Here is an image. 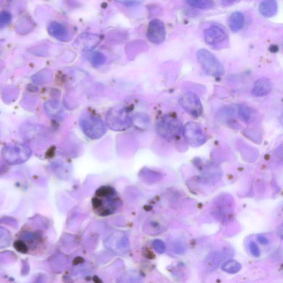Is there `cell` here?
<instances>
[{"label": "cell", "instance_id": "obj_1", "mask_svg": "<svg viewBox=\"0 0 283 283\" xmlns=\"http://www.w3.org/2000/svg\"><path fill=\"white\" fill-rule=\"evenodd\" d=\"M13 246L16 251L33 256L45 255L48 248L46 232L35 224H27L14 236Z\"/></svg>", "mask_w": 283, "mask_h": 283}, {"label": "cell", "instance_id": "obj_10", "mask_svg": "<svg viewBox=\"0 0 283 283\" xmlns=\"http://www.w3.org/2000/svg\"><path fill=\"white\" fill-rule=\"evenodd\" d=\"M204 35L205 42L211 46L222 45L228 40L226 32L223 28L218 26H212L206 28Z\"/></svg>", "mask_w": 283, "mask_h": 283}, {"label": "cell", "instance_id": "obj_29", "mask_svg": "<svg viewBox=\"0 0 283 283\" xmlns=\"http://www.w3.org/2000/svg\"><path fill=\"white\" fill-rule=\"evenodd\" d=\"M281 122L283 126V112L282 113L281 117Z\"/></svg>", "mask_w": 283, "mask_h": 283}, {"label": "cell", "instance_id": "obj_16", "mask_svg": "<svg viewBox=\"0 0 283 283\" xmlns=\"http://www.w3.org/2000/svg\"><path fill=\"white\" fill-rule=\"evenodd\" d=\"M238 113L239 117L242 121L246 123L251 121L253 118V112L250 108L246 105H239Z\"/></svg>", "mask_w": 283, "mask_h": 283}, {"label": "cell", "instance_id": "obj_11", "mask_svg": "<svg viewBox=\"0 0 283 283\" xmlns=\"http://www.w3.org/2000/svg\"><path fill=\"white\" fill-rule=\"evenodd\" d=\"M31 149L25 144H10L4 147L2 153L5 157H27L31 154Z\"/></svg>", "mask_w": 283, "mask_h": 283}, {"label": "cell", "instance_id": "obj_13", "mask_svg": "<svg viewBox=\"0 0 283 283\" xmlns=\"http://www.w3.org/2000/svg\"><path fill=\"white\" fill-rule=\"evenodd\" d=\"M259 11L265 17L275 16L278 12L276 0H263L259 6Z\"/></svg>", "mask_w": 283, "mask_h": 283}, {"label": "cell", "instance_id": "obj_26", "mask_svg": "<svg viewBox=\"0 0 283 283\" xmlns=\"http://www.w3.org/2000/svg\"><path fill=\"white\" fill-rule=\"evenodd\" d=\"M10 17L8 13L4 12L1 14V23H7L10 20Z\"/></svg>", "mask_w": 283, "mask_h": 283}, {"label": "cell", "instance_id": "obj_17", "mask_svg": "<svg viewBox=\"0 0 283 283\" xmlns=\"http://www.w3.org/2000/svg\"><path fill=\"white\" fill-rule=\"evenodd\" d=\"M242 266L239 262L230 260L224 263L222 269L225 272L230 273V274H235L241 270Z\"/></svg>", "mask_w": 283, "mask_h": 283}, {"label": "cell", "instance_id": "obj_5", "mask_svg": "<svg viewBox=\"0 0 283 283\" xmlns=\"http://www.w3.org/2000/svg\"><path fill=\"white\" fill-rule=\"evenodd\" d=\"M199 64L206 74L214 77H219L224 74V68L212 53L207 50L200 49L196 54Z\"/></svg>", "mask_w": 283, "mask_h": 283}, {"label": "cell", "instance_id": "obj_28", "mask_svg": "<svg viewBox=\"0 0 283 283\" xmlns=\"http://www.w3.org/2000/svg\"><path fill=\"white\" fill-rule=\"evenodd\" d=\"M278 234H279L280 237L283 240V224L281 225L279 229H278Z\"/></svg>", "mask_w": 283, "mask_h": 283}, {"label": "cell", "instance_id": "obj_25", "mask_svg": "<svg viewBox=\"0 0 283 283\" xmlns=\"http://www.w3.org/2000/svg\"><path fill=\"white\" fill-rule=\"evenodd\" d=\"M257 240L259 242L262 244H267L268 243V239L262 234L258 235L257 236Z\"/></svg>", "mask_w": 283, "mask_h": 283}, {"label": "cell", "instance_id": "obj_12", "mask_svg": "<svg viewBox=\"0 0 283 283\" xmlns=\"http://www.w3.org/2000/svg\"><path fill=\"white\" fill-rule=\"evenodd\" d=\"M272 84L270 79L261 78L258 79L254 84L252 94L254 97H262L271 92Z\"/></svg>", "mask_w": 283, "mask_h": 283}, {"label": "cell", "instance_id": "obj_24", "mask_svg": "<svg viewBox=\"0 0 283 283\" xmlns=\"http://www.w3.org/2000/svg\"><path fill=\"white\" fill-rule=\"evenodd\" d=\"M105 61V57L101 54L94 55L93 58V63L94 65L99 66L102 65Z\"/></svg>", "mask_w": 283, "mask_h": 283}, {"label": "cell", "instance_id": "obj_20", "mask_svg": "<svg viewBox=\"0 0 283 283\" xmlns=\"http://www.w3.org/2000/svg\"><path fill=\"white\" fill-rule=\"evenodd\" d=\"M222 255L220 253H215L214 255L209 257L208 262V266L210 267L211 270H214L215 267L220 265L222 260Z\"/></svg>", "mask_w": 283, "mask_h": 283}, {"label": "cell", "instance_id": "obj_21", "mask_svg": "<svg viewBox=\"0 0 283 283\" xmlns=\"http://www.w3.org/2000/svg\"><path fill=\"white\" fill-rule=\"evenodd\" d=\"M152 246L158 253L162 254L166 251L165 244L161 240H160V239H156V240L153 241Z\"/></svg>", "mask_w": 283, "mask_h": 283}, {"label": "cell", "instance_id": "obj_3", "mask_svg": "<svg viewBox=\"0 0 283 283\" xmlns=\"http://www.w3.org/2000/svg\"><path fill=\"white\" fill-rule=\"evenodd\" d=\"M106 119L108 127L114 131H126L133 123L130 111L123 105L110 109L107 114Z\"/></svg>", "mask_w": 283, "mask_h": 283}, {"label": "cell", "instance_id": "obj_4", "mask_svg": "<svg viewBox=\"0 0 283 283\" xmlns=\"http://www.w3.org/2000/svg\"><path fill=\"white\" fill-rule=\"evenodd\" d=\"M79 124L85 135L92 140H98L107 132L106 126L102 119L89 113L81 115Z\"/></svg>", "mask_w": 283, "mask_h": 283}, {"label": "cell", "instance_id": "obj_8", "mask_svg": "<svg viewBox=\"0 0 283 283\" xmlns=\"http://www.w3.org/2000/svg\"><path fill=\"white\" fill-rule=\"evenodd\" d=\"M183 133L185 140L191 147H198L206 142L202 128L196 122H187L183 127Z\"/></svg>", "mask_w": 283, "mask_h": 283}, {"label": "cell", "instance_id": "obj_2", "mask_svg": "<svg viewBox=\"0 0 283 283\" xmlns=\"http://www.w3.org/2000/svg\"><path fill=\"white\" fill-rule=\"evenodd\" d=\"M122 204L117 191L109 185L100 186L92 199L93 213L102 218L109 217L116 213Z\"/></svg>", "mask_w": 283, "mask_h": 283}, {"label": "cell", "instance_id": "obj_15", "mask_svg": "<svg viewBox=\"0 0 283 283\" xmlns=\"http://www.w3.org/2000/svg\"><path fill=\"white\" fill-rule=\"evenodd\" d=\"M187 4L192 7L198 9H209L214 6L213 0H185Z\"/></svg>", "mask_w": 283, "mask_h": 283}, {"label": "cell", "instance_id": "obj_19", "mask_svg": "<svg viewBox=\"0 0 283 283\" xmlns=\"http://www.w3.org/2000/svg\"><path fill=\"white\" fill-rule=\"evenodd\" d=\"M50 32L52 33V35L55 37L60 38L64 36L66 31L63 26L57 23H53L50 26Z\"/></svg>", "mask_w": 283, "mask_h": 283}, {"label": "cell", "instance_id": "obj_6", "mask_svg": "<svg viewBox=\"0 0 283 283\" xmlns=\"http://www.w3.org/2000/svg\"><path fill=\"white\" fill-rule=\"evenodd\" d=\"M183 126L178 118L170 115L163 117L156 126L157 133L167 140H171L180 136Z\"/></svg>", "mask_w": 283, "mask_h": 283}, {"label": "cell", "instance_id": "obj_27", "mask_svg": "<svg viewBox=\"0 0 283 283\" xmlns=\"http://www.w3.org/2000/svg\"><path fill=\"white\" fill-rule=\"evenodd\" d=\"M236 1L237 0H222V3L224 6H229Z\"/></svg>", "mask_w": 283, "mask_h": 283}, {"label": "cell", "instance_id": "obj_18", "mask_svg": "<svg viewBox=\"0 0 283 283\" xmlns=\"http://www.w3.org/2000/svg\"><path fill=\"white\" fill-rule=\"evenodd\" d=\"M244 135L249 140L257 143L262 141V134L260 131L255 129H246L244 131Z\"/></svg>", "mask_w": 283, "mask_h": 283}, {"label": "cell", "instance_id": "obj_7", "mask_svg": "<svg viewBox=\"0 0 283 283\" xmlns=\"http://www.w3.org/2000/svg\"><path fill=\"white\" fill-rule=\"evenodd\" d=\"M179 103L185 111L195 117H198L203 113V107L198 96L193 92H186L182 94Z\"/></svg>", "mask_w": 283, "mask_h": 283}, {"label": "cell", "instance_id": "obj_9", "mask_svg": "<svg viewBox=\"0 0 283 283\" xmlns=\"http://www.w3.org/2000/svg\"><path fill=\"white\" fill-rule=\"evenodd\" d=\"M147 37L153 44L160 45L165 41L166 30L164 23L160 19H154L149 23Z\"/></svg>", "mask_w": 283, "mask_h": 283}, {"label": "cell", "instance_id": "obj_23", "mask_svg": "<svg viewBox=\"0 0 283 283\" xmlns=\"http://www.w3.org/2000/svg\"><path fill=\"white\" fill-rule=\"evenodd\" d=\"M117 1L126 6H133L142 4L145 0H117Z\"/></svg>", "mask_w": 283, "mask_h": 283}, {"label": "cell", "instance_id": "obj_22", "mask_svg": "<svg viewBox=\"0 0 283 283\" xmlns=\"http://www.w3.org/2000/svg\"><path fill=\"white\" fill-rule=\"evenodd\" d=\"M249 248L252 256L255 257H259L260 256V249L258 247L257 244L255 242L252 241L249 243Z\"/></svg>", "mask_w": 283, "mask_h": 283}, {"label": "cell", "instance_id": "obj_14", "mask_svg": "<svg viewBox=\"0 0 283 283\" xmlns=\"http://www.w3.org/2000/svg\"><path fill=\"white\" fill-rule=\"evenodd\" d=\"M245 22L243 14L240 12H233L229 16L228 21V26L233 32H237L242 30Z\"/></svg>", "mask_w": 283, "mask_h": 283}]
</instances>
